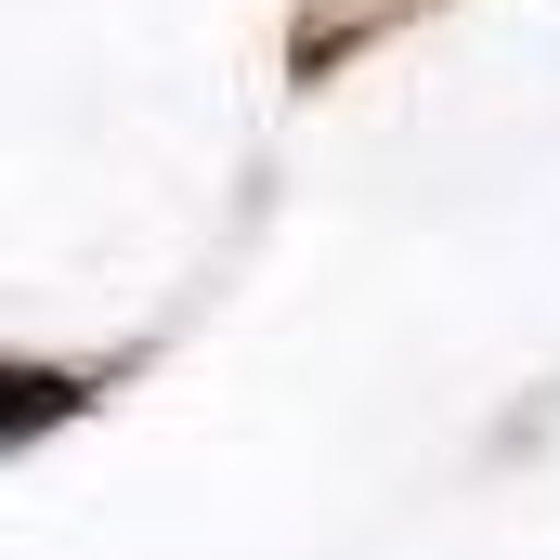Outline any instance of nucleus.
Masks as SVG:
<instances>
[{"instance_id":"nucleus-1","label":"nucleus","mask_w":560,"mask_h":560,"mask_svg":"<svg viewBox=\"0 0 560 560\" xmlns=\"http://www.w3.org/2000/svg\"><path fill=\"white\" fill-rule=\"evenodd\" d=\"M79 405V378H52V365H0V443H26V430H52Z\"/></svg>"}]
</instances>
